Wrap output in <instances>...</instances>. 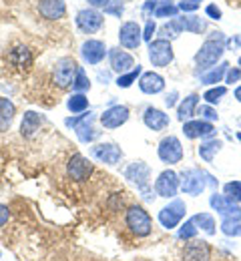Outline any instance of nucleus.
<instances>
[{
	"label": "nucleus",
	"mask_w": 241,
	"mask_h": 261,
	"mask_svg": "<svg viewBox=\"0 0 241 261\" xmlns=\"http://www.w3.org/2000/svg\"><path fill=\"white\" fill-rule=\"evenodd\" d=\"M225 53V38L223 33H211V36L201 44V48L195 55V63L201 70L213 66Z\"/></svg>",
	"instance_id": "nucleus-1"
},
{
	"label": "nucleus",
	"mask_w": 241,
	"mask_h": 261,
	"mask_svg": "<svg viewBox=\"0 0 241 261\" xmlns=\"http://www.w3.org/2000/svg\"><path fill=\"white\" fill-rule=\"evenodd\" d=\"M125 223H127L129 231L133 235H137V237H147L153 231V221H151L149 213L143 207H139V205H133V207L127 209Z\"/></svg>",
	"instance_id": "nucleus-2"
},
{
	"label": "nucleus",
	"mask_w": 241,
	"mask_h": 261,
	"mask_svg": "<svg viewBox=\"0 0 241 261\" xmlns=\"http://www.w3.org/2000/svg\"><path fill=\"white\" fill-rule=\"evenodd\" d=\"M179 181H181V191L185 195L197 197L205 191L207 183H209V175L203 173L201 169H187L179 175Z\"/></svg>",
	"instance_id": "nucleus-3"
},
{
	"label": "nucleus",
	"mask_w": 241,
	"mask_h": 261,
	"mask_svg": "<svg viewBox=\"0 0 241 261\" xmlns=\"http://www.w3.org/2000/svg\"><path fill=\"white\" fill-rule=\"evenodd\" d=\"M125 177L133 183H137V187L141 189V193L147 201H153V193L149 191V179H151V167L149 165L143 163V161L131 163L125 171Z\"/></svg>",
	"instance_id": "nucleus-4"
},
{
	"label": "nucleus",
	"mask_w": 241,
	"mask_h": 261,
	"mask_svg": "<svg viewBox=\"0 0 241 261\" xmlns=\"http://www.w3.org/2000/svg\"><path fill=\"white\" fill-rule=\"evenodd\" d=\"M147 50H149V53H147V55H149V61L153 63V66H159V68L169 66L173 63V59H175L171 42H169V40H165V38L151 40Z\"/></svg>",
	"instance_id": "nucleus-5"
},
{
	"label": "nucleus",
	"mask_w": 241,
	"mask_h": 261,
	"mask_svg": "<svg viewBox=\"0 0 241 261\" xmlns=\"http://www.w3.org/2000/svg\"><path fill=\"white\" fill-rule=\"evenodd\" d=\"M157 155H159V159H161L163 163H167V165L181 163V159H183V145H181V141H179L175 135H169V137H165V139L159 143Z\"/></svg>",
	"instance_id": "nucleus-6"
},
{
	"label": "nucleus",
	"mask_w": 241,
	"mask_h": 261,
	"mask_svg": "<svg viewBox=\"0 0 241 261\" xmlns=\"http://www.w3.org/2000/svg\"><path fill=\"white\" fill-rule=\"evenodd\" d=\"M185 213H187V205L183 201L175 199L159 211V223L165 229H175L181 223V219L185 217Z\"/></svg>",
	"instance_id": "nucleus-7"
},
{
	"label": "nucleus",
	"mask_w": 241,
	"mask_h": 261,
	"mask_svg": "<svg viewBox=\"0 0 241 261\" xmlns=\"http://www.w3.org/2000/svg\"><path fill=\"white\" fill-rule=\"evenodd\" d=\"M78 72V65L74 63V59H61L57 65H55V72H52V79L55 83L61 87V89H67L74 83V76Z\"/></svg>",
	"instance_id": "nucleus-8"
},
{
	"label": "nucleus",
	"mask_w": 241,
	"mask_h": 261,
	"mask_svg": "<svg viewBox=\"0 0 241 261\" xmlns=\"http://www.w3.org/2000/svg\"><path fill=\"white\" fill-rule=\"evenodd\" d=\"M179 187H181L179 175H177L175 171H171V169L163 171V173L157 177V181H155V193L159 197H165V199H173V197L177 195Z\"/></svg>",
	"instance_id": "nucleus-9"
},
{
	"label": "nucleus",
	"mask_w": 241,
	"mask_h": 261,
	"mask_svg": "<svg viewBox=\"0 0 241 261\" xmlns=\"http://www.w3.org/2000/svg\"><path fill=\"white\" fill-rule=\"evenodd\" d=\"M185 261H209L211 259V245L203 239H189L183 247Z\"/></svg>",
	"instance_id": "nucleus-10"
},
{
	"label": "nucleus",
	"mask_w": 241,
	"mask_h": 261,
	"mask_svg": "<svg viewBox=\"0 0 241 261\" xmlns=\"http://www.w3.org/2000/svg\"><path fill=\"white\" fill-rule=\"evenodd\" d=\"M76 27L87 34L97 33L103 27V14L97 12L95 8H85L76 14Z\"/></svg>",
	"instance_id": "nucleus-11"
},
{
	"label": "nucleus",
	"mask_w": 241,
	"mask_h": 261,
	"mask_svg": "<svg viewBox=\"0 0 241 261\" xmlns=\"http://www.w3.org/2000/svg\"><path fill=\"white\" fill-rule=\"evenodd\" d=\"M127 121H129V109L123 107V105L109 107L103 115H101V125H103L104 129H119Z\"/></svg>",
	"instance_id": "nucleus-12"
},
{
	"label": "nucleus",
	"mask_w": 241,
	"mask_h": 261,
	"mask_svg": "<svg viewBox=\"0 0 241 261\" xmlns=\"http://www.w3.org/2000/svg\"><path fill=\"white\" fill-rule=\"evenodd\" d=\"M91 155H93L97 161L106 163V165H117L121 159H123V151H121V147H117V145H113V143L95 145V147L91 149Z\"/></svg>",
	"instance_id": "nucleus-13"
},
{
	"label": "nucleus",
	"mask_w": 241,
	"mask_h": 261,
	"mask_svg": "<svg viewBox=\"0 0 241 261\" xmlns=\"http://www.w3.org/2000/svg\"><path fill=\"white\" fill-rule=\"evenodd\" d=\"M67 171H69V177L74 181H87L93 173V165L87 157L83 155H72L70 161L67 163Z\"/></svg>",
	"instance_id": "nucleus-14"
},
{
	"label": "nucleus",
	"mask_w": 241,
	"mask_h": 261,
	"mask_svg": "<svg viewBox=\"0 0 241 261\" xmlns=\"http://www.w3.org/2000/svg\"><path fill=\"white\" fill-rule=\"evenodd\" d=\"M209 205L213 211H217L221 217H237L241 219V207H237L235 203H231L225 195H217L213 193L209 199Z\"/></svg>",
	"instance_id": "nucleus-15"
},
{
	"label": "nucleus",
	"mask_w": 241,
	"mask_h": 261,
	"mask_svg": "<svg viewBox=\"0 0 241 261\" xmlns=\"http://www.w3.org/2000/svg\"><path fill=\"white\" fill-rule=\"evenodd\" d=\"M143 40V31L137 22H125L119 31V42L125 48H137Z\"/></svg>",
	"instance_id": "nucleus-16"
},
{
	"label": "nucleus",
	"mask_w": 241,
	"mask_h": 261,
	"mask_svg": "<svg viewBox=\"0 0 241 261\" xmlns=\"http://www.w3.org/2000/svg\"><path fill=\"white\" fill-rule=\"evenodd\" d=\"M104 55H106V48H104V42L101 40H87L81 46V57L89 65H99L104 59Z\"/></svg>",
	"instance_id": "nucleus-17"
},
{
	"label": "nucleus",
	"mask_w": 241,
	"mask_h": 261,
	"mask_svg": "<svg viewBox=\"0 0 241 261\" xmlns=\"http://www.w3.org/2000/svg\"><path fill=\"white\" fill-rule=\"evenodd\" d=\"M109 59H111V68H113L115 72H119V74L131 72V70L135 68V59H133L129 53L121 50V48H113V50L109 53Z\"/></svg>",
	"instance_id": "nucleus-18"
},
{
	"label": "nucleus",
	"mask_w": 241,
	"mask_h": 261,
	"mask_svg": "<svg viewBox=\"0 0 241 261\" xmlns=\"http://www.w3.org/2000/svg\"><path fill=\"white\" fill-rule=\"evenodd\" d=\"M38 12L46 20H59L67 12L65 0H38Z\"/></svg>",
	"instance_id": "nucleus-19"
},
{
	"label": "nucleus",
	"mask_w": 241,
	"mask_h": 261,
	"mask_svg": "<svg viewBox=\"0 0 241 261\" xmlns=\"http://www.w3.org/2000/svg\"><path fill=\"white\" fill-rule=\"evenodd\" d=\"M139 89L145 93V95H157L165 89V79L157 72H143L141 79H139Z\"/></svg>",
	"instance_id": "nucleus-20"
},
{
	"label": "nucleus",
	"mask_w": 241,
	"mask_h": 261,
	"mask_svg": "<svg viewBox=\"0 0 241 261\" xmlns=\"http://www.w3.org/2000/svg\"><path fill=\"white\" fill-rule=\"evenodd\" d=\"M143 123L151 130H163L169 127V115H165L163 111H159L155 107H149L143 115Z\"/></svg>",
	"instance_id": "nucleus-21"
},
{
	"label": "nucleus",
	"mask_w": 241,
	"mask_h": 261,
	"mask_svg": "<svg viewBox=\"0 0 241 261\" xmlns=\"http://www.w3.org/2000/svg\"><path fill=\"white\" fill-rule=\"evenodd\" d=\"M183 133L187 139H197V137H211L215 133V127L209 121H187L183 125Z\"/></svg>",
	"instance_id": "nucleus-22"
},
{
	"label": "nucleus",
	"mask_w": 241,
	"mask_h": 261,
	"mask_svg": "<svg viewBox=\"0 0 241 261\" xmlns=\"http://www.w3.org/2000/svg\"><path fill=\"white\" fill-rule=\"evenodd\" d=\"M8 63L14 68H18V70H24V68H29L33 65V55H31V50L26 46L18 44L8 53Z\"/></svg>",
	"instance_id": "nucleus-23"
},
{
	"label": "nucleus",
	"mask_w": 241,
	"mask_h": 261,
	"mask_svg": "<svg viewBox=\"0 0 241 261\" xmlns=\"http://www.w3.org/2000/svg\"><path fill=\"white\" fill-rule=\"evenodd\" d=\"M177 20V24H179V29L181 31H189V33L193 34H201L207 31V20L205 18H201V16H195V14H191V16H181V18H175Z\"/></svg>",
	"instance_id": "nucleus-24"
},
{
	"label": "nucleus",
	"mask_w": 241,
	"mask_h": 261,
	"mask_svg": "<svg viewBox=\"0 0 241 261\" xmlns=\"http://www.w3.org/2000/svg\"><path fill=\"white\" fill-rule=\"evenodd\" d=\"M197 102H199V95H195V93L183 98L181 105L177 107V119L181 123H185L187 119H191L195 115V111H197Z\"/></svg>",
	"instance_id": "nucleus-25"
},
{
	"label": "nucleus",
	"mask_w": 241,
	"mask_h": 261,
	"mask_svg": "<svg viewBox=\"0 0 241 261\" xmlns=\"http://www.w3.org/2000/svg\"><path fill=\"white\" fill-rule=\"evenodd\" d=\"M40 123H42V117L35 113V111H26L24 113V117H22V123H20V133H22V137H33L38 127H40Z\"/></svg>",
	"instance_id": "nucleus-26"
},
{
	"label": "nucleus",
	"mask_w": 241,
	"mask_h": 261,
	"mask_svg": "<svg viewBox=\"0 0 241 261\" xmlns=\"http://www.w3.org/2000/svg\"><path fill=\"white\" fill-rule=\"evenodd\" d=\"M14 121V105L10 98H0V133L10 129Z\"/></svg>",
	"instance_id": "nucleus-27"
},
{
	"label": "nucleus",
	"mask_w": 241,
	"mask_h": 261,
	"mask_svg": "<svg viewBox=\"0 0 241 261\" xmlns=\"http://www.w3.org/2000/svg\"><path fill=\"white\" fill-rule=\"evenodd\" d=\"M93 119H95V117H93V113H91V115H89L81 125H76V127H74L76 137H78V141H81V143H91V141H95V139H97V130L91 127Z\"/></svg>",
	"instance_id": "nucleus-28"
},
{
	"label": "nucleus",
	"mask_w": 241,
	"mask_h": 261,
	"mask_svg": "<svg viewBox=\"0 0 241 261\" xmlns=\"http://www.w3.org/2000/svg\"><path fill=\"white\" fill-rule=\"evenodd\" d=\"M227 70H229V63L217 65L215 68H211L209 72L201 74V85H217V83H221V81L225 79Z\"/></svg>",
	"instance_id": "nucleus-29"
},
{
	"label": "nucleus",
	"mask_w": 241,
	"mask_h": 261,
	"mask_svg": "<svg viewBox=\"0 0 241 261\" xmlns=\"http://www.w3.org/2000/svg\"><path fill=\"white\" fill-rule=\"evenodd\" d=\"M223 143L219 139H211V141H205L201 147H199V157L205 161V163H211L215 159V155L221 151Z\"/></svg>",
	"instance_id": "nucleus-30"
},
{
	"label": "nucleus",
	"mask_w": 241,
	"mask_h": 261,
	"mask_svg": "<svg viewBox=\"0 0 241 261\" xmlns=\"http://www.w3.org/2000/svg\"><path fill=\"white\" fill-rule=\"evenodd\" d=\"M191 221L195 223V227L201 229L207 235H215V219L211 213H197L191 217Z\"/></svg>",
	"instance_id": "nucleus-31"
},
{
	"label": "nucleus",
	"mask_w": 241,
	"mask_h": 261,
	"mask_svg": "<svg viewBox=\"0 0 241 261\" xmlns=\"http://www.w3.org/2000/svg\"><path fill=\"white\" fill-rule=\"evenodd\" d=\"M67 107H69L70 113H85V111L89 109V98L85 97L83 93H74V95L67 100Z\"/></svg>",
	"instance_id": "nucleus-32"
},
{
	"label": "nucleus",
	"mask_w": 241,
	"mask_h": 261,
	"mask_svg": "<svg viewBox=\"0 0 241 261\" xmlns=\"http://www.w3.org/2000/svg\"><path fill=\"white\" fill-rule=\"evenodd\" d=\"M177 12H179V6L173 4L171 0H159V6H157V10H155V16H157V18H167V16L175 18Z\"/></svg>",
	"instance_id": "nucleus-33"
},
{
	"label": "nucleus",
	"mask_w": 241,
	"mask_h": 261,
	"mask_svg": "<svg viewBox=\"0 0 241 261\" xmlns=\"http://www.w3.org/2000/svg\"><path fill=\"white\" fill-rule=\"evenodd\" d=\"M221 231L227 235V237H239L241 235V223L237 217H223V223H221Z\"/></svg>",
	"instance_id": "nucleus-34"
},
{
	"label": "nucleus",
	"mask_w": 241,
	"mask_h": 261,
	"mask_svg": "<svg viewBox=\"0 0 241 261\" xmlns=\"http://www.w3.org/2000/svg\"><path fill=\"white\" fill-rule=\"evenodd\" d=\"M223 195L227 197L231 203H241V183L239 181H229V183H225V187H223Z\"/></svg>",
	"instance_id": "nucleus-35"
},
{
	"label": "nucleus",
	"mask_w": 241,
	"mask_h": 261,
	"mask_svg": "<svg viewBox=\"0 0 241 261\" xmlns=\"http://www.w3.org/2000/svg\"><path fill=\"white\" fill-rule=\"evenodd\" d=\"M141 74V65H137L131 72H125V74H119V79H117V85L121 87V89H129L135 81H137V76Z\"/></svg>",
	"instance_id": "nucleus-36"
},
{
	"label": "nucleus",
	"mask_w": 241,
	"mask_h": 261,
	"mask_svg": "<svg viewBox=\"0 0 241 261\" xmlns=\"http://www.w3.org/2000/svg\"><path fill=\"white\" fill-rule=\"evenodd\" d=\"M197 231H199V229L195 227V223H193L191 219H187V221H185V223L179 227V233H177V235H179V239H183V241H189V239H195Z\"/></svg>",
	"instance_id": "nucleus-37"
},
{
	"label": "nucleus",
	"mask_w": 241,
	"mask_h": 261,
	"mask_svg": "<svg viewBox=\"0 0 241 261\" xmlns=\"http://www.w3.org/2000/svg\"><path fill=\"white\" fill-rule=\"evenodd\" d=\"M225 93H227V89L225 87H215V89H209V91H205V95H203V98H205L207 105H217L221 98L225 97Z\"/></svg>",
	"instance_id": "nucleus-38"
},
{
	"label": "nucleus",
	"mask_w": 241,
	"mask_h": 261,
	"mask_svg": "<svg viewBox=\"0 0 241 261\" xmlns=\"http://www.w3.org/2000/svg\"><path fill=\"white\" fill-rule=\"evenodd\" d=\"M89 87H91V83H89L85 70L78 66V72H76L74 83H72V91H76V93H85V91H89Z\"/></svg>",
	"instance_id": "nucleus-39"
},
{
	"label": "nucleus",
	"mask_w": 241,
	"mask_h": 261,
	"mask_svg": "<svg viewBox=\"0 0 241 261\" xmlns=\"http://www.w3.org/2000/svg\"><path fill=\"white\" fill-rule=\"evenodd\" d=\"M197 113L203 117V121H209V123H211V121H217V117H219L217 111H215L211 105H201V107L197 109Z\"/></svg>",
	"instance_id": "nucleus-40"
},
{
	"label": "nucleus",
	"mask_w": 241,
	"mask_h": 261,
	"mask_svg": "<svg viewBox=\"0 0 241 261\" xmlns=\"http://www.w3.org/2000/svg\"><path fill=\"white\" fill-rule=\"evenodd\" d=\"M237 81H241V68L239 66L229 68V70H227V74H225V83L233 85V83H237Z\"/></svg>",
	"instance_id": "nucleus-41"
},
{
	"label": "nucleus",
	"mask_w": 241,
	"mask_h": 261,
	"mask_svg": "<svg viewBox=\"0 0 241 261\" xmlns=\"http://www.w3.org/2000/svg\"><path fill=\"white\" fill-rule=\"evenodd\" d=\"M177 6H179V10H183V12H195V10L199 8V2H195V0H183V2H179Z\"/></svg>",
	"instance_id": "nucleus-42"
},
{
	"label": "nucleus",
	"mask_w": 241,
	"mask_h": 261,
	"mask_svg": "<svg viewBox=\"0 0 241 261\" xmlns=\"http://www.w3.org/2000/svg\"><path fill=\"white\" fill-rule=\"evenodd\" d=\"M155 31H157L155 22H153V20H149V22L145 24V29H143V40L151 42V40H153V34H155Z\"/></svg>",
	"instance_id": "nucleus-43"
},
{
	"label": "nucleus",
	"mask_w": 241,
	"mask_h": 261,
	"mask_svg": "<svg viewBox=\"0 0 241 261\" xmlns=\"http://www.w3.org/2000/svg\"><path fill=\"white\" fill-rule=\"evenodd\" d=\"M89 115H91V111H89V113H83V115H78V117L67 119V121H65V125H67V127H72V129H74V127H76V125H81V123H83V121H85V119H87Z\"/></svg>",
	"instance_id": "nucleus-44"
},
{
	"label": "nucleus",
	"mask_w": 241,
	"mask_h": 261,
	"mask_svg": "<svg viewBox=\"0 0 241 261\" xmlns=\"http://www.w3.org/2000/svg\"><path fill=\"white\" fill-rule=\"evenodd\" d=\"M205 14L209 16V18H213V20H219V18H221V10H219L215 4H209V6H207Z\"/></svg>",
	"instance_id": "nucleus-45"
},
{
	"label": "nucleus",
	"mask_w": 241,
	"mask_h": 261,
	"mask_svg": "<svg viewBox=\"0 0 241 261\" xmlns=\"http://www.w3.org/2000/svg\"><path fill=\"white\" fill-rule=\"evenodd\" d=\"M8 219H10V211H8V207H6V205H2V203H0V227H2V225H6V223H8Z\"/></svg>",
	"instance_id": "nucleus-46"
},
{
	"label": "nucleus",
	"mask_w": 241,
	"mask_h": 261,
	"mask_svg": "<svg viewBox=\"0 0 241 261\" xmlns=\"http://www.w3.org/2000/svg\"><path fill=\"white\" fill-rule=\"evenodd\" d=\"M91 6H95V8H106L109 4H111V0H87Z\"/></svg>",
	"instance_id": "nucleus-47"
},
{
	"label": "nucleus",
	"mask_w": 241,
	"mask_h": 261,
	"mask_svg": "<svg viewBox=\"0 0 241 261\" xmlns=\"http://www.w3.org/2000/svg\"><path fill=\"white\" fill-rule=\"evenodd\" d=\"M177 97H179V93L177 91H173L171 95H167V98H165V105L171 109V107H175V102H177Z\"/></svg>",
	"instance_id": "nucleus-48"
},
{
	"label": "nucleus",
	"mask_w": 241,
	"mask_h": 261,
	"mask_svg": "<svg viewBox=\"0 0 241 261\" xmlns=\"http://www.w3.org/2000/svg\"><path fill=\"white\" fill-rule=\"evenodd\" d=\"M157 6H159V0H147L145 2V12H149V10H157Z\"/></svg>",
	"instance_id": "nucleus-49"
},
{
	"label": "nucleus",
	"mask_w": 241,
	"mask_h": 261,
	"mask_svg": "<svg viewBox=\"0 0 241 261\" xmlns=\"http://www.w3.org/2000/svg\"><path fill=\"white\" fill-rule=\"evenodd\" d=\"M104 10H106V12H111V14H117V16H121V14H123V6H106Z\"/></svg>",
	"instance_id": "nucleus-50"
},
{
	"label": "nucleus",
	"mask_w": 241,
	"mask_h": 261,
	"mask_svg": "<svg viewBox=\"0 0 241 261\" xmlns=\"http://www.w3.org/2000/svg\"><path fill=\"white\" fill-rule=\"evenodd\" d=\"M229 46H233V48H235V46H241V36H239V34H237L235 38H231V40H229Z\"/></svg>",
	"instance_id": "nucleus-51"
},
{
	"label": "nucleus",
	"mask_w": 241,
	"mask_h": 261,
	"mask_svg": "<svg viewBox=\"0 0 241 261\" xmlns=\"http://www.w3.org/2000/svg\"><path fill=\"white\" fill-rule=\"evenodd\" d=\"M235 98H237V100L241 102V85L237 87V89H235Z\"/></svg>",
	"instance_id": "nucleus-52"
},
{
	"label": "nucleus",
	"mask_w": 241,
	"mask_h": 261,
	"mask_svg": "<svg viewBox=\"0 0 241 261\" xmlns=\"http://www.w3.org/2000/svg\"><path fill=\"white\" fill-rule=\"evenodd\" d=\"M237 139H239V141H241V133H237Z\"/></svg>",
	"instance_id": "nucleus-53"
},
{
	"label": "nucleus",
	"mask_w": 241,
	"mask_h": 261,
	"mask_svg": "<svg viewBox=\"0 0 241 261\" xmlns=\"http://www.w3.org/2000/svg\"><path fill=\"white\" fill-rule=\"evenodd\" d=\"M239 68H241V57H239Z\"/></svg>",
	"instance_id": "nucleus-54"
},
{
	"label": "nucleus",
	"mask_w": 241,
	"mask_h": 261,
	"mask_svg": "<svg viewBox=\"0 0 241 261\" xmlns=\"http://www.w3.org/2000/svg\"><path fill=\"white\" fill-rule=\"evenodd\" d=\"M195 2H201V0H195Z\"/></svg>",
	"instance_id": "nucleus-55"
}]
</instances>
